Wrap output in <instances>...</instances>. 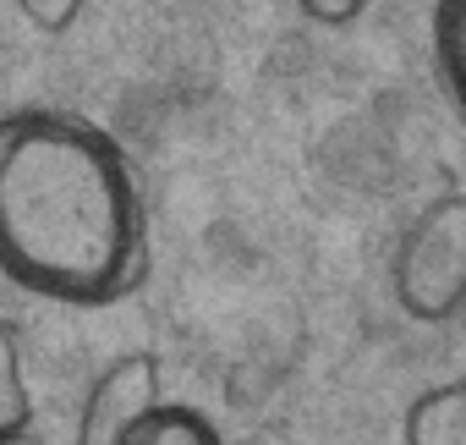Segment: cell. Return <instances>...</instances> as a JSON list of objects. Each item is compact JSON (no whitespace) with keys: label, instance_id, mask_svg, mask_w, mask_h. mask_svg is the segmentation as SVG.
I'll list each match as a JSON object with an SVG mask.
<instances>
[{"label":"cell","instance_id":"cell-7","mask_svg":"<svg viewBox=\"0 0 466 445\" xmlns=\"http://www.w3.org/2000/svg\"><path fill=\"white\" fill-rule=\"evenodd\" d=\"M34 418V396H28V374L17 357V336L0 319V434H12Z\"/></svg>","mask_w":466,"mask_h":445},{"label":"cell","instance_id":"cell-9","mask_svg":"<svg viewBox=\"0 0 466 445\" xmlns=\"http://www.w3.org/2000/svg\"><path fill=\"white\" fill-rule=\"evenodd\" d=\"M297 6L324 28H346V23H357L368 12V0H297Z\"/></svg>","mask_w":466,"mask_h":445},{"label":"cell","instance_id":"cell-5","mask_svg":"<svg viewBox=\"0 0 466 445\" xmlns=\"http://www.w3.org/2000/svg\"><path fill=\"white\" fill-rule=\"evenodd\" d=\"M116 445H225L219 429L198 412V407H176V401H148Z\"/></svg>","mask_w":466,"mask_h":445},{"label":"cell","instance_id":"cell-1","mask_svg":"<svg viewBox=\"0 0 466 445\" xmlns=\"http://www.w3.org/2000/svg\"><path fill=\"white\" fill-rule=\"evenodd\" d=\"M0 270L56 303H116L148 275L127 154L61 110L0 116Z\"/></svg>","mask_w":466,"mask_h":445},{"label":"cell","instance_id":"cell-2","mask_svg":"<svg viewBox=\"0 0 466 445\" xmlns=\"http://www.w3.org/2000/svg\"><path fill=\"white\" fill-rule=\"evenodd\" d=\"M395 303L417 325H450L466 303V198L439 192L411 214L395 248Z\"/></svg>","mask_w":466,"mask_h":445},{"label":"cell","instance_id":"cell-4","mask_svg":"<svg viewBox=\"0 0 466 445\" xmlns=\"http://www.w3.org/2000/svg\"><path fill=\"white\" fill-rule=\"evenodd\" d=\"M400 440H406V445H466V385L450 379V385L422 390V396L406 407Z\"/></svg>","mask_w":466,"mask_h":445},{"label":"cell","instance_id":"cell-3","mask_svg":"<svg viewBox=\"0 0 466 445\" xmlns=\"http://www.w3.org/2000/svg\"><path fill=\"white\" fill-rule=\"evenodd\" d=\"M148 401H159V363H154L148 352L116 357V363L94 379V390H88V401H83V412H77V440H72V445H116L121 429H127Z\"/></svg>","mask_w":466,"mask_h":445},{"label":"cell","instance_id":"cell-6","mask_svg":"<svg viewBox=\"0 0 466 445\" xmlns=\"http://www.w3.org/2000/svg\"><path fill=\"white\" fill-rule=\"evenodd\" d=\"M433 61L450 105L466 110V0H439L433 6Z\"/></svg>","mask_w":466,"mask_h":445},{"label":"cell","instance_id":"cell-10","mask_svg":"<svg viewBox=\"0 0 466 445\" xmlns=\"http://www.w3.org/2000/svg\"><path fill=\"white\" fill-rule=\"evenodd\" d=\"M0 445H50V440L34 434V423H23V429H12V434H0Z\"/></svg>","mask_w":466,"mask_h":445},{"label":"cell","instance_id":"cell-8","mask_svg":"<svg viewBox=\"0 0 466 445\" xmlns=\"http://www.w3.org/2000/svg\"><path fill=\"white\" fill-rule=\"evenodd\" d=\"M17 12L39 28V34H66L83 17V0H17Z\"/></svg>","mask_w":466,"mask_h":445}]
</instances>
